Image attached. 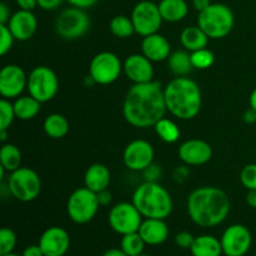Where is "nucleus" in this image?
Masks as SVG:
<instances>
[{
  "instance_id": "nucleus-1",
  "label": "nucleus",
  "mask_w": 256,
  "mask_h": 256,
  "mask_svg": "<svg viewBox=\"0 0 256 256\" xmlns=\"http://www.w3.org/2000/svg\"><path fill=\"white\" fill-rule=\"evenodd\" d=\"M164 89L159 82L134 84L126 92L122 104L125 120L134 128L154 126L166 112Z\"/></svg>"
},
{
  "instance_id": "nucleus-2",
  "label": "nucleus",
  "mask_w": 256,
  "mask_h": 256,
  "mask_svg": "<svg viewBox=\"0 0 256 256\" xmlns=\"http://www.w3.org/2000/svg\"><path fill=\"white\" fill-rule=\"evenodd\" d=\"M186 206L192 222L202 228H214L229 215L230 199L220 188L202 186L190 192Z\"/></svg>"
},
{
  "instance_id": "nucleus-3",
  "label": "nucleus",
  "mask_w": 256,
  "mask_h": 256,
  "mask_svg": "<svg viewBox=\"0 0 256 256\" xmlns=\"http://www.w3.org/2000/svg\"><path fill=\"white\" fill-rule=\"evenodd\" d=\"M168 112L182 120L194 119L202 109V90L192 79L176 76L164 88Z\"/></svg>"
},
{
  "instance_id": "nucleus-4",
  "label": "nucleus",
  "mask_w": 256,
  "mask_h": 256,
  "mask_svg": "<svg viewBox=\"0 0 256 256\" xmlns=\"http://www.w3.org/2000/svg\"><path fill=\"white\" fill-rule=\"evenodd\" d=\"M132 202L145 219L165 220L172 212V195L156 182L139 185L132 194Z\"/></svg>"
},
{
  "instance_id": "nucleus-5",
  "label": "nucleus",
  "mask_w": 256,
  "mask_h": 256,
  "mask_svg": "<svg viewBox=\"0 0 256 256\" xmlns=\"http://www.w3.org/2000/svg\"><path fill=\"white\" fill-rule=\"evenodd\" d=\"M198 25L210 39L225 38L234 28V14L228 5L214 2L198 15Z\"/></svg>"
},
{
  "instance_id": "nucleus-6",
  "label": "nucleus",
  "mask_w": 256,
  "mask_h": 256,
  "mask_svg": "<svg viewBox=\"0 0 256 256\" xmlns=\"http://www.w3.org/2000/svg\"><path fill=\"white\" fill-rule=\"evenodd\" d=\"M99 208L96 192H92L86 186L79 188L74 190L68 199V216L75 224H88L94 219Z\"/></svg>"
},
{
  "instance_id": "nucleus-7",
  "label": "nucleus",
  "mask_w": 256,
  "mask_h": 256,
  "mask_svg": "<svg viewBox=\"0 0 256 256\" xmlns=\"http://www.w3.org/2000/svg\"><path fill=\"white\" fill-rule=\"evenodd\" d=\"M8 186L12 198L22 202H29L39 196L42 192V180L36 172L30 168H19L10 172Z\"/></svg>"
},
{
  "instance_id": "nucleus-8",
  "label": "nucleus",
  "mask_w": 256,
  "mask_h": 256,
  "mask_svg": "<svg viewBox=\"0 0 256 256\" xmlns=\"http://www.w3.org/2000/svg\"><path fill=\"white\" fill-rule=\"evenodd\" d=\"M90 18L84 9L68 8L58 15L55 20V32L65 40L82 38L90 29Z\"/></svg>"
},
{
  "instance_id": "nucleus-9",
  "label": "nucleus",
  "mask_w": 256,
  "mask_h": 256,
  "mask_svg": "<svg viewBox=\"0 0 256 256\" xmlns=\"http://www.w3.org/2000/svg\"><path fill=\"white\" fill-rule=\"evenodd\" d=\"M59 89V80L54 70L49 66H36L28 76L29 94L40 102H50L56 95Z\"/></svg>"
},
{
  "instance_id": "nucleus-10",
  "label": "nucleus",
  "mask_w": 256,
  "mask_h": 256,
  "mask_svg": "<svg viewBox=\"0 0 256 256\" xmlns=\"http://www.w3.org/2000/svg\"><path fill=\"white\" fill-rule=\"evenodd\" d=\"M124 65L116 54L110 52H102L95 55L90 62L89 75L95 84L109 85L116 82Z\"/></svg>"
},
{
  "instance_id": "nucleus-11",
  "label": "nucleus",
  "mask_w": 256,
  "mask_h": 256,
  "mask_svg": "<svg viewBox=\"0 0 256 256\" xmlns=\"http://www.w3.org/2000/svg\"><path fill=\"white\" fill-rule=\"evenodd\" d=\"M142 222V215L132 202H119L109 212V225L119 235L139 232Z\"/></svg>"
},
{
  "instance_id": "nucleus-12",
  "label": "nucleus",
  "mask_w": 256,
  "mask_h": 256,
  "mask_svg": "<svg viewBox=\"0 0 256 256\" xmlns=\"http://www.w3.org/2000/svg\"><path fill=\"white\" fill-rule=\"evenodd\" d=\"M132 20L135 32L142 36H148L158 32L164 22L160 14L159 5L149 0H142L135 5L132 12Z\"/></svg>"
},
{
  "instance_id": "nucleus-13",
  "label": "nucleus",
  "mask_w": 256,
  "mask_h": 256,
  "mask_svg": "<svg viewBox=\"0 0 256 256\" xmlns=\"http://www.w3.org/2000/svg\"><path fill=\"white\" fill-rule=\"evenodd\" d=\"M220 242L225 256H245L252 248V236L245 225L234 224L225 229Z\"/></svg>"
},
{
  "instance_id": "nucleus-14",
  "label": "nucleus",
  "mask_w": 256,
  "mask_h": 256,
  "mask_svg": "<svg viewBox=\"0 0 256 256\" xmlns=\"http://www.w3.org/2000/svg\"><path fill=\"white\" fill-rule=\"evenodd\" d=\"M154 148L146 140L138 139L129 142L124 150L125 166L132 172H142L146 170L154 162Z\"/></svg>"
},
{
  "instance_id": "nucleus-15",
  "label": "nucleus",
  "mask_w": 256,
  "mask_h": 256,
  "mask_svg": "<svg viewBox=\"0 0 256 256\" xmlns=\"http://www.w3.org/2000/svg\"><path fill=\"white\" fill-rule=\"evenodd\" d=\"M25 88L28 76L24 70L15 64L5 65L0 72V94L4 99H16Z\"/></svg>"
},
{
  "instance_id": "nucleus-16",
  "label": "nucleus",
  "mask_w": 256,
  "mask_h": 256,
  "mask_svg": "<svg viewBox=\"0 0 256 256\" xmlns=\"http://www.w3.org/2000/svg\"><path fill=\"white\" fill-rule=\"evenodd\" d=\"M45 256H64L70 248V235L60 226L48 228L39 239Z\"/></svg>"
},
{
  "instance_id": "nucleus-17",
  "label": "nucleus",
  "mask_w": 256,
  "mask_h": 256,
  "mask_svg": "<svg viewBox=\"0 0 256 256\" xmlns=\"http://www.w3.org/2000/svg\"><path fill=\"white\" fill-rule=\"evenodd\" d=\"M122 65H124L125 75L134 84L152 82V76H154L152 62L148 59L144 54L129 55Z\"/></svg>"
},
{
  "instance_id": "nucleus-18",
  "label": "nucleus",
  "mask_w": 256,
  "mask_h": 256,
  "mask_svg": "<svg viewBox=\"0 0 256 256\" xmlns=\"http://www.w3.org/2000/svg\"><path fill=\"white\" fill-rule=\"evenodd\" d=\"M178 154L182 162L196 166V165H204L210 162L212 156V149L204 140L190 139L180 145Z\"/></svg>"
},
{
  "instance_id": "nucleus-19",
  "label": "nucleus",
  "mask_w": 256,
  "mask_h": 256,
  "mask_svg": "<svg viewBox=\"0 0 256 256\" xmlns=\"http://www.w3.org/2000/svg\"><path fill=\"white\" fill-rule=\"evenodd\" d=\"M6 25L9 26L12 34L14 35L15 40L26 42L32 39V35L36 32L38 20L32 12L20 9L12 15Z\"/></svg>"
},
{
  "instance_id": "nucleus-20",
  "label": "nucleus",
  "mask_w": 256,
  "mask_h": 256,
  "mask_svg": "<svg viewBox=\"0 0 256 256\" xmlns=\"http://www.w3.org/2000/svg\"><path fill=\"white\" fill-rule=\"evenodd\" d=\"M145 244L150 246H158L166 242L169 236V228L162 219H145L142 220L138 232Z\"/></svg>"
},
{
  "instance_id": "nucleus-21",
  "label": "nucleus",
  "mask_w": 256,
  "mask_h": 256,
  "mask_svg": "<svg viewBox=\"0 0 256 256\" xmlns=\"http://www.w3.org/2000/svg\"><path fill=\"white\" fill-rule=\"evenodd\" d=\"M142 52L145 56L152 62H159L168 60L170 56V42L162 35L155 34L144 36L142 42Z\"/></svg>"
},
{
  "instance_id": "nucleus-22",
  "label": "nucleus",
  "mask_w": 256,
  "mask_h": 256,
  "mask_svg": "<svg viewBox=\"0 0 256 256\" xmlns=\"http://www.w3.org/2000/svg\"><path fill=\"white\" fill-rule=\"evenodd\" d=\"M110 180H112L110 170L105 165L99 164V162L90 165L84 176L85 186L92 190V192H96V194L108 189Z\"/></svg>"
},
{
  "instance_id": "nucleus-23",
  "label": "nucleus",
  "mask_w": 256,
  "mask_h": 256,
  "mask_svg": "<svg viewBox=\"0 0 256 256\" xmlns=\"http://www.w3.org/2000/svg\"><path fill=\"white\" fill-rule=\"evenodd\" d=\"M190 252L192 256H222V242L212 235H200L195 238Z\"/></svg>"
},
{
  "instance_id": "nucleus-24",
  "label": "nucleus",
  "mask_w": 256,
  "mask_h": 256,
  "mask_svg": "<svg viewBox=\"0 0 256 256\" xmlns=\"http://www.w3.org/2000/svg\"><path fill=\"white\" fill-rule=\"evenodd\" d=\"M210 38L205 34L204 30L196 25V26H188L180 34V42L182 45L188 52H196V50L206 48Z\"/></svg>"
},
{
  "instance_id": "nucleus-25",
  "label": "nucleus",
  "mask_w": 256,
  "mask_h": 256,
  "mask_svg": "<svg viewBox=\"0 0 256 256\" xmlns=\"http://www.w3.org/2000/svg\"><path fill=\"white\" fill-rule=\"evenodd\" d=\"M158 5L162 20L168 22H182L189 12V6L185 0H162Z\"/></svg>"
},
{
  "instance_id": "nucleus-26",
  "label": "nucleus",
  "mask_w": 256,
  "mask_h": 256,
  "mask_svg": "<svg viewBox=\"0 0 256 256\" xmlns=\"http://www.w3.org/2000/svg\"><path fill=\"white\" fill-rule=\"evenodd\" d=\"M14 112L15 116L20 120H32L39 114L40 105L42 102L32 98L29 96H19L14 102Z\"/></svg>"
},
{
  "instance_id": "nucleus-27",
  "label": "nucleus",
  "mask_w": 256,
  "mask_h": 256,
  "mask_svg": "<svg viewBox=\"0 0 256 256\" xmlns=\"http://www.w3.org/2000/svg\"><path fill=\"white\" fill-rule=\"evenodd\" d=\"M69 122L62 114H50L44 120V132L52 139H62L69 132Z\"/></svg>"
},
{
  "instance_id": "nucleus-28",
  "label": "nucleus",
  "mask_w": 256,
  "mask_h": 256,
  "mask_svg": "<svg viewBox=\"0 0 256 256\" xmlns=\"http://www.w3.org/2000/svg\"><path fill=\"white\" fill-rule=\"evenodd\" d=\"M168 65L176 76H186L194 69L192 62V55L184 50H176V52H172L170 56L168 58Z\"/></svg>"
},
{
  "instance_id": "nucleus-29",
  "label": "nucleus",
  "mask_w": 256,
  "mask_h": 256,
  "mask_svg": "<svg viewBox=\"0 0 256 256\" xmlns=\"http://www.w3.org/2000/svg\"><path fill=\"white\" fill-rule=\"evenodd\" d=\"M0 165L6 170V172H12L22 168V152L19 148L14 144H4L0 149Z\"/></svg>"
},
{
  "instance_id": "nucleus-30",
  "label": "nucleus",
  "mask_w": 256,
  "mask_h": 256,
  "mask_svg": "<svg viewBox=\"0 0 256 256\" xmlns=\"http://www.w3.org/2000/svg\"><path fill=\"white\" fill-rule=\"evenodd\" d=\"M154 128L158 136H159L162 142L172 144V142H175L179 140L180 129L172 120L162 118V119H160L159 122L154 125Z\"/></svg>"
},
{
  "instance_id": "nucleus-31",
  "label": "nucleus",
  "mask_w": 256,
  "mask_h": 256,
  "mask_svg": "<svg viewBox=\"0 0 256 256\" xmlns=\"http://www.w3.org/2000/svg\"><path fill=\"white\" fill-rule=\"evenodd\" d=\"M109 26L112 34L116 38H120V39L130 38L135 32L132 18L125 16V15H116V16L112 18Z\"/></svg>"
},
{
  "instance_id": "nucleus-32",
  "label": "nucleus",
  "mask_w": 256,
  "mask_h": 256,
  "mask_svg": "<svg viewBox=\"0 0 256 256\" xmlns=\"http://www.w3.org/2000/svg\"><path fill=\"white\" fill-rule=\"evenodd\" d=\"M145 242L140 236L139 232H132V234L122 235L120 248L128 256H138L144 254Z\"/></svg>"
},
{
  "instance_id": "nucleus-33",
  "label": "nucleus",
  "mask_w": 256,
  "mask_h": 256,
  "mask_svg": "<svg viewBox=\"0 0 256 256\" xmlns=\"http://www.w3.org/2000/svg\"><path fill=\"white\" fill-rule=\"evenodd\" d=\"M190 55H192V62L194 69H208V68L212 66L215 62V56L214 54H212V52H210L206 48L196 50V52H192Z\"/></svg>"
},
{
  "instance_id": "nucleus-34",
  "label": "nucleus",
  "mask_w": 256,
  "mask_h": 256,
  "mask_svg": "<svg viewBox=\"0 0 256 256\" xmlns=\"http://www.w3.org/2000/svg\"><path fill=\"white\" fill-rule=\"evenodd\" d=\"M14 105L8 99L0 100V130H8L15 119Z\"/></svg>"
},
{
  "instance_id": "nucleus-35",
  "label": "nucleus",
  "mask_w": 256,
  "mask_h": 256,
  "mask_svg": "<svg viewBox=\"0 0 256 256\" xmlns=\"http://www.w3.org/2000/svg\"><path fill=\"white\" fill-rule=\"evenodd\" d=\"M16 246V235L10 228L0 230V255H6L14 252Z\"/></svg>"
},
{
  "instance_id": "nucleus-36",
  "label": "nucleus",
  "mask_w": 256,
  "mask_h": 256,
  "mask_svg": "<svg viewBox=\"0 0 256 256\" xmlns=\"http://www.w3.org/2000/svg\"><path fill=\"white\" fill-rule=\"evenodd\" d=\"M240 182L248 190H256V164H248L242 168Z\"/></svg>"
},
{
  "instance_id": "nucleus-37",
  "label": "nucleus",
  "mask_w": 256,
  "mask_h": 256,
  "mask_svg": "<svg viewBox=\"0 0 256 256\" xmlns=\"http://www.w3.org/2000/svg\"><path fill=\"white\" fill-rule=\"evenodd\" d=\"M15 38L6 24H0V55H5L12 46Z\"/></svg>"
},
{
  "instance_id": "nucleus-38",
  "label": "nucleus",
  "mask_w": 256,
  "mask_h": 256,
  "mask_svg": "<svg viewBox=\"0 0 256 256\" xmlns=\"http://www.w3.org/2000/svg\"><path fill=\"white\" fill-rule=\"evenodd\" d=\"M195 238L189 232H180L175 235V244L182 249H190L192 246Z\"/></svg>"
},
{
  "instance_id": "nucleus-39",
  "label": "nucleus",
  "mask_w": 256,
  "mask_h": 256,
  "mask_svg": "<svg viewBox=\"0 0 256 256\" xmlns=\"http://www.w3.org/2000/svg\"><path fill=\"white\" fill-rule=\"evenodd\" d=\"M62 4V0H38V6L42 10H55Z\"/></svg>"
},
{
  "instance_id": "nucleus-40",
  "label": "nucleus",
  "mask_w": 256,
  "mask_h": 256,
  "mask_svg": "<svg viewBox=\"0 0 256 256\" xmlns=\"http://www.w3.org/2000/svg\"><path fill=\"white\" fill-rule=\"evenodd\" d=\"M72 6L80 8V9H88L96 4L99 0H66Z\"/></svg>"
},
{
  "instance_id": "nucleus-41",
  "label": "nucleus",
  "mask_w": 256,
  "mask_h": 256,
  "mask_svg": "<svg viewBox=\"0 0 256 256\" xmlns=\"http://www.w3.org/2000/svg\"><path fill=\"white\" fill-rule=\"evenodd\" d=\"M22 256H45L44 252H42L40 245H30V246H26L22 252Z\"/></svg>"
},
{
  "instance_id": "nucleus-42",
  "label": "nucleus",
  "mask_w": 256,
  "mask_h": 256,
  "mask_svg": "<svg viewBox=\"0 0 256 256\" xmlns=\"http://www.w3.org/2000/svg\"><path fill=\"white\" fill-rule=\"evenodd\" d=\"M12 18L10 15V9L4 2H0V24H8Z\"/></svg>"
},
{
  "instance_id": "nucleus-43",
  "label": "nucleus",
  "mask_w": 256,
  "mask_h": 256,
  "mask_svg": "<svg viewBox=\"0 0 256 256\" xmlns=\"http://www.w3.org/2000/svg\"><path fill=\"white\" fill-rule=\"evenodd\" d=\"M16 5L22 10H29L32 12L38 6V0H15Z\"/></svg>"
},
{
  "instance_id": "nucleus-44",
  "label": "nucleus",
  "mask_w": 256,
  "mask_h": 256,
  "mask_svg": "<svg viewBox=\"0 0 256 256\" xmlns=\"http://www.w3.org/2000/svg\"><path fill=\"white\" fill-rule=\"evenodd\" d=\"M98 200H99L100 206H106L112 202V192H109L108 189L102 190V192H98Z\"/></svg>"
},
{
  "instance_id": "nucleus-45",
  "label": "nucleus",
  "mask_w": 256,
  "mask_h": 256,
  "mask_svg": "<svg viewBox=\"0 0 256 256\" xmlns=\"http://www.w3.org/2000/svg\"><path fill=\"white\" fill-rule=\"evenodd\" d=\"M188 174H189V172H188V169L185 166H178L176 169H175L174 172V179L176 180L178 182H182L185 179H186Z\"/></svg>"
},
{
  "instance_id": "nucleus-46",
  "label": "nucleus",
  "mask_w": 256,
  "mask_h": 256,
  "mask_svg": "<svg viewBox=\"0 0 256 256\" xmlns=\"http://www.w3.org/2000/svg\"><path fill=\"white\" fill-rule=\"evenodd\" d=\"M210 4H212L210 0H192V5H194L195 9H196L199 12L206 9Z\"/></svg>"
},
{
  "instance_id": "nucleus-47",
  "label": "nucleus",
  "mask_w": 256,
  "mask_h": 256,
  "mask_svg": "<svg viewBox=\"0 0 256 256\" xmlns=\"http://www.w3.org/2000/svg\"><path fill=\"white\" fill-rule=\"evenodd\" d=\"M244 122L246 124H255L256 122V112L254 109L250 108L249 110H246L244 114Z\"/></svg>"
},
{
  "instance_id": "nucleus-48",
  "label": "nucleus",
  "mask_w": 256,
  "mask_h": 256,
  "mask_svg": "<svg viewBox=\"0 0 256 256\" xmlns=\"http://www.w3.org/2000/svg\"><path fill=\"white\" fill-rule=\"evenodd\" d=\"M246 204L252 209H256V190H248Z\"/></svg>"
},
{
  "instance_id": "nucleus-49",
  "label": "nucleus",
  "mask_w": 256,
  "mask_h": 256,
  "mask_svg": "<svg viewBox=\"0 0 256 256\" xmlns=\"http://www.w3.org/2000/svg\"><path fill=\"white\" fill-rule=\"evenodd\" d=\"M102 256H128V255L122 252V248H120V249H118V248H112V249L106 250V252L102 254Z\"/></svg>"
},
{
  "instance_id": "nucleus-50",
  "label": "nucleus",
  "mask_w": 256,
  "mask_h": 256,
  "mask_svg": "<svg viewBox=\"0 0 256 256\" xmlns=\"http://www.w3.org/2000/svg\"><path fill=\"white\" fill-rule=\"evenodd\" d=\"M249 104H250V108H252V109H254L256 112V88L254 90H252V94H250Z\"/></svg>"
},
{
  "instance_id": "nucleus-51",
  "label": "nucleus",
  "mask_w": 256,
  "mask_h": 256,
  "mask_svg": "<svg viewBox=\"0 0 256 256\" xmlns=\"http://www.w3.org/2000/svg\"><path fill=\"white\" fill-rule=\"evenodd\" d=\"M6 138H8L6 130H0V140H2V142H4L5 140H6Z\"/></svg>"
},
{
  "instance_id": "nucleus-52",
  "label": "nucleus",
  "mask_w": 256,
  "mask_h": 256,
  "mask_svg": "<svg viewBox=\"0 0 256 256\" xmlns=\"http://www.w3.org/2000/svg\"><path fill=\"white\" fill-rule=\"evenodd\" d=\"M0 256H22V255H18V254H15V252H10V254H6V255H0Z\"/></svg>"
},
{
  "instance_id": "nucleus-53",
  "label": "nucleus",
  "mask_w": 256,
  "mask_h": 256,
  "mask_svg": "<svg viewBox=\"0 0 256 256\" xmlns=\"http://www.w3.org/2000/svg\"><path fill=\"white\" fill-rule=\"evenodd\" d=\"M138 256H152V255H146V254H142V255H138Z\"/></svg>"
}]
</instances>
